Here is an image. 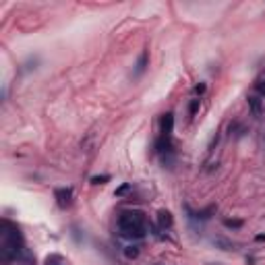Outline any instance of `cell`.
I'll return each mask as SVG.
<instances>
[{
  "mask_svg": "<svg viewBox=\"0 0 265 265\" xmlns=\"http://www.w3.org/2000/svg\"><path fill=\"white\" fill-rule=\"evenodd\" d=\"M118 234L129 240H141L147 236V218L137 209L122 211L118 216Z\"/></svg>",
  "mask_w": 265,
  "mask_h": 265,
  "instance_id": "obj_1",
  "label": "cell"
},
{
  "mask_svg": "<svg viewBox=\"0 0 265 265\" xmlns=\"http://www.w3.org/2000/svg\"><path fill=\"white\" fill-rule=\"evenodd\" d=\"M224 226L226 228H240L242 226V222L238 220V222H232V220H224Z\"/></svg>",
  "mask_w": 265,
  "mask_h": 265,
  "instance_id": "obj_13",
  "label": "cell"
},
{
  "mask_svg": "<svg viewBox=\"0 0 265 265\" xmlns=\"http://www.w3.org/2000/svg\"><path fill=\"white\" fill-rule=\"evenodd\" d=\"M205 90H207V85H205V83L195 85V94H197V96H203V94H205Z\"/></svg>",
  "mask_w": 265,
  "mask_h": 265,
  "instance_id": "obj_14",
  "label": "cell"
},
{
  "mask_svg": "<svg viewBox=\"0 0 265 265\" xmlns=\"http://www.w3.org/2000/svg\"><path fill=\"white\" fill-rule=\"evenodd\" d=\"M110 181V176L108 174H102V176H92V183L94 185H106Z\"/></svg>",
  "mask_w": 265,
  "mask_h": 265,
  "instance_id": "obj_12",
  "label": "cell"
},
{
  "mask_svg": "<svg viewBox=\"0 0 265 265\" xmlns=\"http://www.w3.org/2000/svg\"><path fill=\"white\" fill-rule=\"evenodd\" d=\"M139 253H141V251H139V246H137V244H129L127 249H125L127 259H137V257H139Z\"/></svg>",
  "mask_w": 265,
  "mask_h": 265,
  "instance_id": "obj_11",
  "label": "cell"
},
{
  "mask_svg": "<svg viewBox=\"0 0 265 265\" xmlns=\"http://www.w3.org/2000/svg\"><path fill=\"white\" fill-rule=\"evenodd\" d=\"M44 265H68V263H66V259H64L62 255H56V253H54V255H48V257H46Z\"/></svg>",
  "mask_w": 265,
  "mask_h": 265,
  "instance_id": "obj_9",
  "label": "cell"
},
{
  "mask_svg": "<svg viewBox=\"0 0 265 265\" xmlns=\"http://www.w3.org/2000/svg\"><path fill=\"white\" fill-rule=\"evenodd\" d=\"M54 197H56V203L60 209H66L73 205V197H75V191L73 187H62V189H56L54 193Z\"/></svg>",
  "mask_w": 265,
  "mask_h": 265,
  "instance_id": "obj_4",
  "label": "cell"
},
{
  "mask_svg": "<svg viewBox=\"0 0 265 265\" xmlns=\"http://www.w3.org/2000/svg\"><path fill=\"white\" fill-rule=\"evenodd\" d=\"M172 214L168 209H160L157 211V224H160V228L162 230H168V228H172Z\"/></svg>",
  "mask_w": 265,
  "mask_h": 265,
  "instance_id": "obj_7",
  "label": "cell"
},
{
  "mask_svg": "<svg viewBox=\"0 0 265 265\" xmlns=\"http://www.w3.org/2000/svg\"><path fill=\"white\" fill-rule=\"evenodd\" d=\"M246 102H249V108H251L253 116L261 118V116H263V98H259L257 94H253V96L246 98Z\"/></svg>",
  "mask_w": 265,
  "mask_h": 265,
  "instance_id": "obj_6",
  "label": "cell"
},
{
  "mask_svg": "<svg viewBox=\"0 0 265 265\" xmlns=\"http://www.w3.org/2000/svg\"><path fill=\"white\" fill-rule=\"evenodd\" d=\"M253 87H255V94H257L259 98H265V70H261V75L255 79Z\"/></svg>",
  "mask_w": 265,
  "mask_h": 265,
  "instance_id": "obj_8",
  "label": "cell"
},
{
  "mask_svg": "<svg viewBox=\"0 0 265 265\" xmlns=\"http://www.w3.org/2000/svg\"><path fill=\"white\" fill-rule=\"evenodd\" d=\"M149 66V50H143L139 54L137 62H135V68H133V79H141L145 75V70Z\"/></svg>",
  "mask_w": 265,
  "mask_h": 265,
  "instance_id": "obj_5",
  "label": "cell"
},
{
  "mask_svg": "<svg viewBox=\"0 0 265 265\" xmlns=\"http://www.w3.org/2000/svg\"><path fill=\"white\" fill-rule=\"evenodd\" d=\"M199 106H201V98H193L191 100V104H189V118H195Z\"/></svg>",
  "mask_w": 265,
  "mask_h": 265,
  "instance_id": "obj_10",
  "label": "cell"
},
{
  "mask_svg": "<svg viewBox=\"0 0 265 265\" xmlns=\"http://www.w3.org/2000/svg\"><path fill=\"white\" fill-rule=\"evenodd\" d=\"M25 253V240L21 230L9 220L3 222V259L13 261V259H21Z\"/></svg>",
  "mask_w": 265,
  "mask_h": 265,
  "instance_id": "obj_3",
  "label": "cell"
},
{
  "mask_svg": "<svg viewBox=\"0 0 265 265\" xmlns=\"http://www.w3.org/2000/svg\"><path fill=\"white\" fill-rule=\"evenodd\" d=\"M172 133H174V114L164 112L160 116V135L155 139V151L162 157L164 166H172L174 162V143H172Z\"/></svg>",
  "mask_w": 265,
  "mask_h": 265,
  "instance_id": "obj_2",
  "label": "cell"
}]
</instances>
